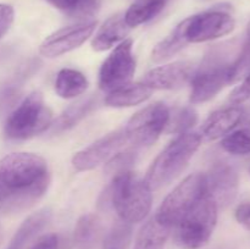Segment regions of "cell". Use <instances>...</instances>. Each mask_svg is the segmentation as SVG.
<instances>
[{"label": "cell", "instance_id": "9", "mask_svg": "<svg viewBox=\"0 0 250 249\" xmlns=\"http://www.w3.org/2000/svg\"><path fill=\"white\" fill-rule=\"evenodd\" d=\"M188 43H203L231 33L236 21L226 9H212L181 22Z\"/></svg>", "mask_w": 250, "mask_h": 249}, {"label": "cell", "instance_id": "8", "mask_svg": "<svg viewBox=\"0 0 250 249\" xmlns=\"http://www.w3.org/2000/svg\"><path fill=\"white\" fill-rule=\"evenodd\" d=\"M231 62L220 51H212L204 59L190 80V102L193 104H200L212 99L225 85L229 84Z\"/></svg>", "mask_w": 250, "mask_h": 249}, {"label": "cell", "instance_id": "5", "mask_svg": "<svg viewBox=\"0 0 250 249\" xmlns=\"http://www.w3.org/2000/svg\"><path fill=\"white\" fill-rule=\"evenodd\" d=\"M216 203L205 195L173 227L175 243L182 249H199L209 242L217 224Z\"/></svg>", "mask_w": 250, "mask_h": 249}, {"label": "cell", "instance_id": "34", "mask_svg": "<svg viewBox=\"0 0 250 249\" xmlns=\"http://www.w3.org/2000/svg\"><path fill=\"white\" fill-rule=\"evenodd\" d=\"M249 175H250V168H249Z\"/></svg>", "mask_w": 250, "mask_h": 249}, {"label": "cell", "instance_id": "17", "mask_svg": "<svg viewBox=\"0 0 250 249\" xmlns=\"http://www.w3.org/2000/svg\"><path fill=\"white\" fill-rule=\"evenodd\" d=\"M153 89L143 82L127 83L109 92L105 98L106 105L112 107H129L144 103L150 98Z\"/></svg>", "mask_w": 250, "mask_h": 249}, {"label": "cell", "instance_id": "31", "mask_svg": "<svg viewBox=\"0 0 250 249\" xmlns=\"http://www.w3.org/2000/svg\"><path fill=\"white\" fill-rule=\"evenodd\" d=\"M15 11L11 5L0 4V39L6 34L14 22Z\"/></svg>", "mask_w": 250, "mask_h": 249}, {"label": "cell", "instance_id": "26", "mask_svg": "<svg viewBox=\"0 0 250 249\" xmlns=\"http://www.w3.org/2000/svg\"><path fill=\"white\" fill-rule=\"evenodd\" d=\"M221 146L225 151L233 155L250 154V124L229 132L222 138Z\"/></svg>", "mask_w": 250, "mask_h": 249}, {"label": "cell", "instance_id": "24", "mask_svg": "<svg viewBox=\"0 0 250 249\" xmlns=\"http://www.w3.org/2000/svg\"><path fill=\"white\" fill-rule=\"evenodd\" d=\"M100 232V222L94 214L80 217L75 227V242L80 249H90L97 242Z\"/></svg>", "mask_w": 250, "mask_h": 249}, {"label": "cell", "instance_id": "30", "mask_svg": "<svg viewBox=\"0 0 250 249\" xmlns=\"http://www.w3.org/2000/svg\"><path fill=\"white\" fill-rule=\"evenodd\" d=\"M229 103L234 105H241L250 102V72L242 80V83L237 85L231 92L229 98Z\"/></svg>", "mask_w": 250, "mask_h": 249}, {"label": "cell", "instance_id": "22", "mask_svg": "<svg viewBox=\"0 0 250 249\" xmlns=\"http://www.w3.org/2000/svg\"><path fill=\"white\" fill-rule=\"evenodd\" d=\"M167 1L168 0H137L124 15L127 26L132 28L150 21L160 14Z\"/></svg>", "mask_w": 250, "mask_h": 249}, {"label": "cell", "instance_id": "28", "mask_svg": "<svg viewBox=\"0 0 250 249\" xmlns=\"http://www.w3.org/2000/svg\"><path fill=\"white\" fill-rule=\"evenodd\" d=\"M198 121V114L193 107H181L170 114L165 131L173 134L187 133Z\"/></svg>", "mask_w": 250, "mask_h": 249}, {"label": "cell", "instance_id": "33", "mask_svg": "<svg viewBox=\"0 0 250 249\" xmlns=\"http://www.w3.org/2000/svg\"><path fill=\"white\" fill-rule=\"evenodd\" d=\"M59 247V239L58 236L54 233L45 234V236L41 237L31 249H58Z\"/></svg>", "mask_w": 250, "mask_h": 249}, {"label": "cell", "instance_id": "7", "mask_svg": "<svg viewBox=\"0 0 250 249\" xmlns=\"http://www.w3.org/2000/svg\"><path fill=\"white\" fill-rule=\"evenodd\" d=\"M170 117V110L164 103H154L139 110L124 128L127 145L133 149L149 146L159 138Z\"/></svg>", "mask_w": 250, "mask_h": 249}, {"label": "cell", "instance_id": "29", "mask_svg": "<svg viewBox=\"0 0 250 249\" xmlns=\"http://www.w3.org/2000/svg\"><path fill=\"white\" fill-rule=\"evenodd\" d=\"M132 224L117 221L104 239V249H127L132 239Z\"/></svg>", "mask_w": 250, "mask_h": 249}, {"label": "cell", "instance_id": "25", "mask_svg": "<svg viewBox=\"0 0 250 249\" xmlns=\"http://www.w3.org/2000/svg\"><path fill=\"white\" fill-rule=\"evenodd\" d=\"M54 7L75 19H84L99 10L100 0H46Z\"/></svg>", "mask_w": 250, "mask_h": 249}, {"label": "cell", "instance_id": "21", "mask_svg": "<svg viewBox=\"0 0 250 249\" xmlns=\"http://www.w3.org/2000/svg\"><path fill=\"white\" fill-rule=\"evenodd\" d=\"M88 88V80L82 72L72 68H62L56 76L55 92L63 99L83 94Z\"/></svg>", "mask_w": 250, "mask_h": 249}, {"label": "cell", "instance_id": "14", "mask_svg": "<svg viewBox=\"0 0 250 249\" xmlns=\"http://www.w3.org/2000/svg\"><path fill=\"white\" fill-rule=\"evenodd\" d=\"M195 72L194 63L190 61H177L168 65L159 66L146 73L143 83L151 89H178L190 82Z\"/></svg>", "mask_w": 250, "mask_h": 249}, {"label": "cell", "instance_id": "10", "mask_svg": "<svg viewBox=\"0 0 250 249\" xmlns=\"http://www.w3.org/2000/svg\"><path fill=\"white\" fill-rule=\"evenodd\" d=\"M136 71V59L132 53V41L125 39L103 62L99 71L100 89L111 90L131 82Z\"/></svg>", "mask_w": 250, "mask_h": 249}, {"label": "cell", "instance_id": "27", "mask_svg": "<svg viewBox=\"0 0 250 249\" xmlns=\"http://www.w3.org/2000/svg\"><path fill=\"white\" fill-rule=\"evenodd\" d=\"M250 72V22L247 28V39L241 51L231 62L229 73V84L239 82Z\"/></svg>", "mask_w": 250, "mask_h": 249}, {"label": "cell", "instance_id": "4", "mask_svg": "<svg viewBox=\"0 0 250 249\" xmlns=\"http://www.w3.org/2000/svg\"><path fill=\"white\" fill-rule=\"evenodd\" d=\"M53 112L44 104L39 92L27 95L5 122V136L14 141H22L41 134L50 128Z\"/></svg>", "mask_w": 250, "mask_h": 249}, {"label": "cell", "instance_id": "16", "mask_svg": "<svg viewBox=\"0 0 250 249\" xmlns=\"http://www.w3.org/2000/svg\"><path fill=\"white\" fill-rule=\"evenodd\" d=\"M129 32V27L125 21L122 14H117L107 19L98 29L92 41V46L95 51H105L112 48L115 44L125 41Z\"/></svg>", "mask_w": 250, "mask_h": 249}, {"label": "cell", "instance_id": "12", "mask_svg": "<svg viewBox=\"0 0 250 249\" xmlns=\"http://www.w3.org/2000/svg\"><path fill=\"white\" fill-rule=\"evenodd\" d=\"M97 22H80L58 29L46 37L39 46V53L45 58H56L75 50L93 34Z\"/></svg>", "mask_w": 250, "mask_h": 249}, {"label": "cell", "instance_id": "1", "mask_svg": "<svg viewBox=\"0 0 250 249\" xmlns=\"http://www.w3.org/2000/svg\"><path fill=\"white\" fill-rule=\"evenodd\" d=\"M50 183L48 164L31 153L9 154L0 160V207L19 211L33 205Z\"/></svg>", "mask_w": 250, "mask_h": 249}, {"label": "cell", "instance_id": "2", "mask_svg": "<svg viewBox=\"0 0 250 249\" xmlns=\"http://www.w3.org/2000/svg\"><path fill=\"white\" fill-rule=\"evenodd\" d=\"M151 192L146 180L126 170L114 176L105 193V202L112 205L122 221L136 224L144 220L150 211Z\"/></svg>", "mask_w": 250, "mask_h": 249}, {"label": "cell", "instance_id": "3", "mask_svg": "<svg viewBox=\"0 0 250 249\" xmlns=\"http://www.w3.org/2000/svg\"><path fill=\"white\" fill-rule=\"evenodd\" d=\"M202 143V136L198 133L178 134L158 156L149 167L146 182L151 190L159 189L172 182L182 172L193 158Z\"/></svg>", "mask_w": 250, "mask_h": 249}, {"label": "cell", "instance_id": "13", "mask_svg": "<svg viewBox=\"0 0 250 249\" xmlns=\"http://www.w3.org/2000/svg\"><path fill=\"white\" fill-rule=\"evenodd\" d=\"M205 175L207 195L216 203L217 208L229 207L238 194L239 178L231 165L219 163Z\"/></svg>", "mask_w": 250, "mask_h": 249}, {"label": "cell", "instance_id": "23", "mask_svg": "<svg viewBox=\"0 0 250 249\" xmlns=\"http://www.w3.org/2000/svg\"><path fill=\"white\" fill-rule=\"evenodd\" d=\"M187 44L188 42L186 41L182 24L178 23L167 37H165L163 41L156 44L155 48L153 49V53H151V59L155 62H163V61L168 60L173 55H176Z\"/></svg>", "mask_w": 250, "mask_h": 249}, {"label": "cell", "instance_id": "11", "mask_svg": "<svg viewBox=\"0 0 250 249\" xmlns=\"http://www.w3.org/2000/svg\"><path fill=\"white\" fill-rule=\"evenodd\" d=\"M127 145L124 129L106 134L103 138L76 153L72 158V165L77 171H89L109 161Z\"/></svg>", "mask_w": 250, "mask_h": 249}, {"label": "cell", "instance_id": "32", "mask_svg": "<svg viewBox=\"0 0 250 249\" xmlns=\"http://www.w3.org/2000/svg\"><path fill=\"white\" fill-rule=\"evenodd\" d=\"M236 220L248 231H250V202L242 203L234 211Z\"/></svg>", "mask_w": 250, "mask_h": 249}, {"label": "cell", "instance_id": "18", "mask_svg": "<svg viewBox=\"0 0 250 249\" xmlns=\"http://www.w3.org/2000/svg\"><path fill=\"white\" fill-rule=\"evenodd\" d=\"M51 215H53V212L49 208H43L37 212L29 215L15 233L10 249H21L28 242L36 238L45 228L46 225L50 222Z\"/></svg>", "mask_w": 250, "mask_h": 249}, {"label": "cell", "instance_id": "6", "mask_svg": "<svg viewBox=\"0 0 250 249\" xmlns=\"http://www.w3.org/2000/svg\"><path fill=\"white\" fill-rule=\"evenodd\" d=\"M205 195L204 173L188 176L164 199L154 216L172 229Z\"/></svg>", "mask_w": 250, "mask_h": 249}, {"label": "cell", "instance_id": "19", "mask_svg": "<svg viewBox=\"0 0 250 249\" xmlns=\"http://www.w3.org/2000/svg\"><path fill=\"white\" fill-rule=\"evenodd\" d=\"M98 104V99L94 95L83 98L78 102L71 104L55 121L51 124L50 128L53 133H61L71 129L76 124H80Z\"/></svg>", "mask_w": 250, "mask_h": 249}, {"label": "cell", "instance_id": "20", "mask_svg": "<svg viewBox=\"0 0 250 249\" xmlns=\"http://www.w3.org/2000/svg\"><path fill=\"white\" fill-rule=\"evenodd\" d=\"M170 232V227L163 225L153 216L139 229L134 249H164Z\"/></svg>", "mask_w": 250, "mask_h": 249}, {"label": "cell", "instance_id": "15", "mask_svg": "<svg viewBox=\"0 0 250 249\" xmlns=\"http://www.w3.org/2000/svg\"><path fill=\"white\" fill-rule=\"evenodd\" d=\"M244 111L239 106H229L212 112L203 124V137L208 141H216L233 131L243 120Z\"/></svg>", "mask_w": 250, "mask_h": 249}]
</instances>
